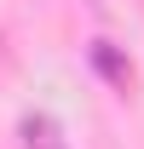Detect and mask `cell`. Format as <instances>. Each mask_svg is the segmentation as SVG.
Instances as JSON below:
<instances>
[{
	"label": "cell",
	"mask_w": 144,
	"mask_h": 149,
	"mask_svg": "<svg viewBox=\"0 0 144 149\" xmlns=\"http://www.w3.org/2000/svg\"><path fill=\"white\" fill-rule=\"evenodd\" d=\"M92 63H98V69H104L109 80H115V86H127V74H133V69H127V57L115 52L109 40H98V46H92Z\"/></svg>",
	"instance_id": "2"
},
{
	"label": "cell",
	"mask_w": 144,
	"mask_h": 149,
	"mask_svg": "<svg viewBox=\"0 0 144 149\" xmlns=\"http://www.w3.org/2000/svg\"><path fill=\"white\" fill-rule=\"evenodd\" d=\"M18 132H23V149H69L52 115H23V120H18Z\"/></svg>",
	"instance_id": "1"
}]
</instances>
